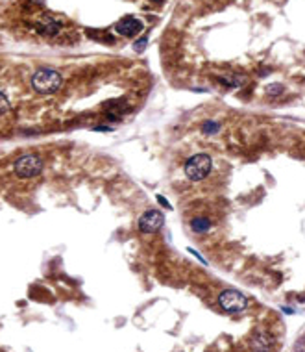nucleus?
Wrapping results in <instances>:
<instances>
[{
	"instance_id": "ddd939ff",
	"label": "nucleus",
	"mask_w": 305,
	"mask_h": 352,
	"mask_svg": "<svg viewBox=\"0 0 305 352\" xmlns=\"http://www.w3.org/2000/svg\"><path fill=\"white\" fill-rule=\"evenodd\" d=\"M217 130H218L217 122H205V124H203V132H205V134H217Z\"/></svg>"
},
{
	"instance_id": "9d476101",
	"label": "nucleus",
	"mask_w": 305,
	"mask_h": 352,
	"mask_svg": "<svg viewBox=\"0 0 305 352\" xmlns=\"http://www.w3.org/2000/svg\"><path fill=\"white\" fill-rule=\"evenodd\" d=\"M191 228H193L194 232H207L209 228H211V221L205 219V217H196L191 221Z\"/></svg>"
},
{
	"instance_id": "423d86ee",
	"label": "nucleus",
	"mask_w": 305,
	"mask_h": 352,
	"mask_svg": "<svg viewBox=\"0 0 305 352\" xmlns=\"http://www.w3.org/2000/svg\"><path fill=\"white\" fill-rule=\"evenodd\" d=\"M115 30H117V33L124 35V37H133L135 33H139L141 30H143V21H139V19H135V17L128 15L115 24Z\"/></svg>"
},
{
	"instance_id": "f257e3e1",
	"label": "nucleus",
	"mask_w": 305,
	"mask_h": 352,
	"mask_svg": "<svg viewBox=\"0 0 305 352\" xmlns=\"http://www.w3.org/2000/svg\"><path fill=\"white\" fill-rule=\"evenodd\" d=\"M32 88L41 95L56 93L57 89L61 88V74L54 69H39L33 72Z\"/></svg>"
},
{
	"instance_id": "2eb2a0df",
	"label": "nucleus",
	"mask_w": 305,
	"mask_h": 352,
	"mask_svg": "<svg viewBox=\"0 0 305 352\" xmlns=\"http://www.w3.org/2000/svg\"><path fill=\"white\" fill-rule=\"evenodd\" d=\"M157 200H159L161 204H163V206H165V208H172V206H170L169 204V200L165 199V197H161V195H157Z\"/></svg>"
},
{
	"instance_id": "a211bd4d",
	"label": "nucleus",
	"mask_w": 305,
	"mask_h": 352,
	"mask_svg": "<svg viewBox=\"0 0 305 352\" xmlns=\"http://www.w3.org/2000/svg\"><path fill=\"white\" fill-rule=\"evenodd\" d=\"M257 352H265V351H257Z\"/></svg>"
},
{
	"instance_id": "7ed1b4c3",
	"label": "nucleus",
	"mask_w": 305,
	"mask_h": 352,
	"mask_svg": "<svg viewBox=\"0 0 305 352\" xmlns=\"http://www.w3.org/2000/svg\"><path fill=\"white\" fill-rule=\"evenodd\" d=\"M218 304L228 313H241L242 310H246L248 300H246V296L242 295L241 291H237V289H224V291L218 295Z\"/></svg>"
},
{
	"instance_id": "20e7f679",
	"label": "nucleus",
	"mask_w": 305,
	"mask_h": 352,
	"mask_svg": "<svg viewBox=\"0 0 305 352\" xmlns=\"http://www.w3.org/2000/svg\"><path fill=\"white\" fill-rule=\"evenodd\" d=\"M13 169H15V175L19 178H33V176H37L41 173L43 161L35 154H26V156H21L15 161Z\"/></svg>"
},
{
	"instance_id": "1a4fd4ad",
	"label": "nucleus",
	"mask_w": 305,
	"mask_h": 352,
	"mask_svg": "<svg viewBox=\"0 0 305 352\" xmlns=\"http://www.w3.org/2000/svg\"><path fill=\"white\" fill-rule=\"evenodd\" d=\"M274 339L270 334H266V332H259V334H255L254 336V341H252V345L255 347L257 351H266L268 347H272Z\"/></svg>"
},
{
	"instance_id": "f3484780",
	"label": "nucleus",
	"mask_w": 305,
	"mask_h": 352,
	"mask_svg": "<svg viewBox=\"0 0 305 352\" xmlns=\"http://www.w3.org/2000/svg\"><path fill=\"white\" fill-rule=\"evenodd\" d=\"M32 2H43V0H32Z\"/></svg>"
},
{
	"instance_id": "9b49d317",
	"label": "nucleus",
	"mask_w": 305,
	"mask_h": 352,
	"mask_svg": "<svg viewBox=\"0 0 305 352\" xmlns=\"http://www.w3.org/2000/svg\"><path fill=\"white\" fill-rule=\"evenodd\" d=\"M146 43H148V37H141V39H137L135 43H133V50L135 52H143L146 48Z\"/></svg>"
},
{
	"instance_id": "f03ea898",
	"label": "nucleus",
	"mask_w": 305,
	"mask_h": 352,
	"mask_svg": "<svg viewBox=\"0 0 305 352\" xmlns=\"http://www.w3.org/2000/svg\"><path fill=\"white\" fill-rule=\"evenodd\" d=\"M211 167H213V161L207 154H194L185 163V176L191 182H200L211 173Z\"/></svg>"
},
{
	"instance_id": "0eeeda50",
	"label": "nucleus",
	"mask_w": 305,
	"mask_h": 352,
	"mask_svg": "<svg viewBox=\"0 0 305 352\" xmlns=\"http://www.w3.org/2000/svg\"><path fill=\"white\" fill-rule=\"evenodd\" d=\"M126 110H128V104L124 100H111L109 104H105V115L109 119H119Z\"/></svg>"
},
{
	"instance_id": "6e6552de",
	"label": "nucleus",
	"mask_w": 305,
	"mask_h": 352,
	"mask_svg": "<svg viewBox=\"0 0 305 352\" xmlns=\"http://www.w3.org/2000/svg\"><path fill=\"white\" fill-rule=\"evenodd\" d=\"M59 23L57 21H54V19H50V17H47V19H43V23L37 24V32L45 33V35H56L57 32H59Z\"/></svg>"
},
{
	"instance_id": "39448f33",
	"label": "nucleus",
	"mask_w": 305,
	"mask_h": 352,
	"mask_svg": "<svg viewBox=\"0 0 305 352\" xmlns=\"http://www.w3.org/2000/svg\"><path fill=\"white\" fill-rule=\"evenodd\" d=\"M165 223V215L157 209H148L145 215L139 219V230L145 234L157 232Z\"/></svg>"
},
{
	"instance_id": "4468645a",
	"label": "nucleus",
	"mask_w": 305,
	"mask_h": 352,
	"mask_svg": "<svg viewBox=\"0 0 305 352\" xmlns=\"http://www.w3.org/2000/svg\"><path fill=\"white\" fill-rule=\"evenodd\" d=\"M9 108V100H8V96L4 95L2 91H0V113L2 112H6Z\"/></svg>"
},
{
	"instance_id": "dca6fc26",
	"label": "nucleus",
	"mask_w": 305,
	"mask_h": 352,
	"mask_svg": "<svg viewBox=\"0 0 305 352\" xmlns=\"http://www.w3.org/2000/svg\"><path fill=\"white\" fill-rule=\"evenodd\" d=\"M111 128H107V126H97L95 128V132H109Z\"/></svg>"
},
{
	"instance_id": "f8f14e48",
	"label": "nucleus",
	"mask_w": 305,
	"mask_h": 352,
	"mask_svg": "<svg viewBox=\"0 0 305 352\" xmlns=\"http://www.w3.org/2000/svg\"><path fill=\"white\" fill-rule=\"evenodd\" d=\"M281 91H283V88H281L280 84H272V86H268V88H266V95L268 96L280 95Z\"/></svg>"
}]
</instances>
